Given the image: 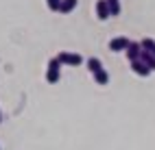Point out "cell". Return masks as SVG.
Segmentation results:
<instances>
[{
  "mask_svg": "<svg viewBox=\"0 0 155 150\" xmlns=\"http://www.w3.org/2000/svg\"><path fill=\"white\" fill-rule=\"evenodd\" d=\"M94 81H96L98 85H107V83H109V74L105 72V67H103V70H98V72L94 74Z\"/></svg>",
  "mask_w": 155,
  "mask_h": 150,
  "instance_id": "cell-10",
  "label": "cell"
},
{
  "mask_svg": "<svg viewBox=\"0 0 155 150\" xmlns=\"http://www.w3.org/2000/svg\"><path fill=\"white\" fill-rule=\"evenodd\" d=\"M59 67H61L59 59L53 57V59L48 61V70H46V81H48L50 85H55V83L59 81Z\"/></svg>",
  "mask_w": 155,
  "mask_h": 150,
  "instance_id": "cell-2",
  "label": "cell"
},
{
  "mask_svg": "<svg viewBox=\"0 0 155 150\" xmlns=\"http://www.w3.org/2000/svg\"><path fill=\"white\" fill-rule=\"evenodd\" d=\"M107 5H109V13L111 15L120 13V0H107Z\"/></svg>",
  "mask_w": 155,
  "mask_h": 150,
  "instance_id": "cell-12",
  "label": "cell"
},
{
  "mask_svg": "<svg viewBox=\"0 0 155 150\" xmlns=\"http://www.w3.org/2000/svg\"><path fill=\"white\" fill-rule=\"evenodd\" d=\"M0 122H2V113H0Z\"/></svg>",
  "mask_w": 155,
  "mask_h": 150,
  "instance_id": "cell-15",
  "label": "cell"
},
{
  "mask_svg": "<svg viewBox=\"0 0 155 150\" xmlns=\"http://www.w3.org/2000/svg\"><path fill=\"white\" fill-rule=\"evenodd\" d=\"M140 61H142V63H147L151 72L155 70V57H153L151 52H142V55H140Z\"/></svg>",
  "mask_w": 155,
  "mask_h": 150,
  "instance_id": "cell-9",
  "label": "cell"
},
{
  "mask_svg": "<svg viewBox=\"0 0 155 150\" xmlns=\"http://www.w3.org/2000/svg\"><path fill=\"white\" fill-rule=\"evenodd\" d=\"M57 59H59L61 65H74V67L83 65V57H81L79 52H59Z\"/></svg>",
  "mask_w": 155,
  "mask_h": 150,
  "instance_id": "cell-1",
  "label": "cell"
},
{
  "mask_svg": "<svg viewBox=\"0 0 155 150\" xmlns=\"http://www.w3.org/2000/svg\"><path fill=\"white\" fill-rule=\"evenodd\" d=\"M46 5L50 11H59V7H61V0H46Z\"/></svg>",
  "mask_w": 155,
  "mask_h": 150,
  "instance_id": "cell-13",
  "label": "cell"
},
{
  "mask_svg": "<svg viewBox=\"0 0 155 150\" xmlns=\"http://www.w3.org/2000/svg\"><path fill=\"white\" fill-rule=\"evenodd\" d=\"M151 55H153V57H155V48H153V50H151Z\"/></svg>",
  "mask_w": 155,
  "mask_h": 150,
  "instance_id": "cell-14",
  "label": "cell"
},
{
  "mask_svg": "<svg viewBox=\"0 0 155 150\" xmlns=\"http://www.w3.org/2000/svg\"><path fill=\"white\" fill-rule=\"evenodd\" d=\"M96 17H98V20H107V17H111L107 0H98V2H96Z\"/></svg>",
  "mask_w": 155,
  "mask_h": 150,
  "instance_id": "cell-5",
  "label": "cell"
},
{
  "mask_svg": "<svg viewBox=\"0 0 155 150\" xmlns=\"http://www.w3.org/2000/svg\"><path fill=\"white\" fill-rule=\"evenodd\" d=\"M140 46H142V52H151V50L155 48V39H151V37H144L142 42H140Z\"/></svg>",
  "mask_w": 155,
  "mask_h": 150,
  "instance_id": "cell-11",
  "label": "cell"
},
{
  "mask_svg": "<svg viewBox=\"0 0 155 150\" xmlns=\"http://www.w3.org/2000/svg\"><path fill=\"white\" fill-rule=\"evenodd\" d=\"M131 70H133V74H138V76H142V78L151 74L149 65H147V63H142V61H133V63H131Z\"/></svg>",
  "mask_w": 155,
  "mask_h": 150,
  "instance_id": "cell-6",
  "label": "cell"
},
{
  "mask_svg": "<svg viewBox=\"0 0 155 150\" xmlns=\"http://www.w3.org/2000/svg\"><path fill=\"white\" fill-rule=\"evenodd\" d=\"M129 44H131V39H127V37H114L111 42H109V50L111 52H122V50H127L129 48Z\"/></svg>",
  "mask_w": 155,
  "mask_h": 150,
  "instance_id": "cell-3",
  "label": "cell"
},
{
  "mask_svg": "<svg viewBox=\"0 0 155 150\" xmlns=\"http://www.w3.org/2000/svg\"><path fill=\"white\" fill-rule=\"evenodd\" d=\"M77 2L79 0H61V7H59V13H70L77 9Z\"/></svg>",
  "mask_w": 155,
  "mask_h": 150,
  "instance_id": "cell-7",
  "label": "cell"
},
{
  "mask_svg": "<svg viewBox=\"0 0 155 150\" xmlns=\"http://www.w3.org/2000/svg\"><path fill=\"white\" fill-rule=\"evenodd\" d=\"M87 70L92 74H96L98 70H103V63H101V59H96V57H90L87 59Z\"/></svg>",
  "mask_w": 155,
  "mask_h": 150,
  "instance_id": "cell-8",
  "label": "cell"
},
{
  "mask_svg": "<svg viewBox=\"0 0 155 150\" xmlns=\"http://www.w3.org/2000/svg\"><path fill=\"white\" fill-rule=\"evenodd\" d=\"M125 55H127V59L133 63V61H140V55H142V46H140V42H131L129 44V48L125 50Z\"/></svg>",
  "mask_w": 155,
  "mask_h": 150,
  "instance_id": "cell-4",
  "label": "cell"
}]
</instances>
